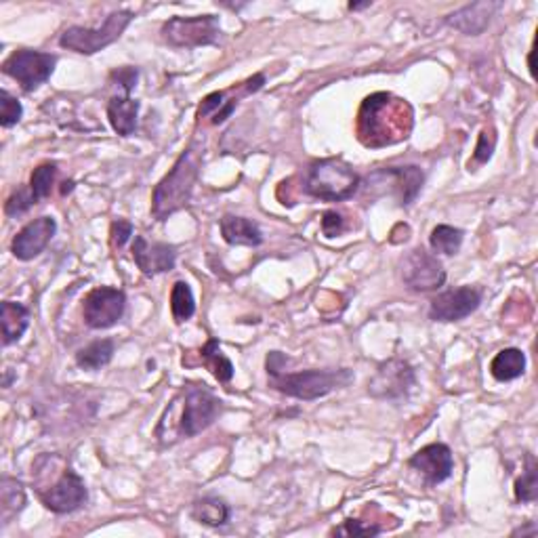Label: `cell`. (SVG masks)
I'll return each mask as SVG.
<instances>
[{"label":"cell","mask_w":538,"mask_h":538,"mask_svg":"<svg viewBox=\"0 0 538 538\" xmlns=\"http://www.w3.org/2000/svg\"><path fill=\"white\" fill-rule=\"evenodd\" d=\"M288 357L280 351H269L265 368H268L271 389L286 393L297 400H320L334 389L347 387L354 381V373L349 368H326V370H303V373H285Z\"/></svg>","instance_id":"obj_2"},{"label":"cell","mask_w":538,"mask_h":538,"mask_svg":"<svg viewBox=\"0 0 538 538\" xmlns=\"http://www.w3.org/2000/svg\"><path fill=\"white\" fill-rule=\"evenodd\" d=\"M219 225H221L223 240L231 246H259L263 242L259 225L246 217L225 215Z\"/></svg>","instance_id":"obj_19"},{"label":"cell","mask_w":538,"mask_h":538,"mask_svg":"<svg viewBox=\"0 0 538 538\" xmlns=\"http://www.w3.org/2000/svg\"><path fill=\"white\" fill-rule=\"evenodd\" d=\"M345 229V219L337 211H326L322 215V231L326 238H334Z\"/></svg>","instance_id":"obj_35"},{"label":"cell","mask_w":538,"mask_h":538,"mask_svg":"<svg viewBox=\"0 0 538 538\" xmlns=\"http://www.w3.org/2000/svg\"><path fill=\"white\" fill-rule=\"evenodd\" d=\"M55 177H57L55 162H44V165H40L38 169H34L30 177V192L34 196V200L40 202L49 198L51 189H53Z\"/></svg>","instance_id":"obj_29"},{"label":"cell","mask_w":538,"mask_h":538,"mask_svg":"<svg viewBox=\"0 0 538 538\" xmlns=\"http://www.w3.org/2000/svg\"><path fill=\"white\" fill-rule=\"evenodd\" d=\"M9 385H11V374H9V370H7V377H4L3 387H9Z\"/></svg>","instance_id":"obj_43"},{"label":"cell","mask_w":538,"mask_h":538,"mask_svg":"<svg viewBox=\"0 0 538 538\" xmlns=\"http://www.w3.org/2000/svg\"><path fill=\"white\" fill-rule=\"evenodd\" d=\"M36 490L43 505L49 509V511L60 513V516L76 511V509L84 505L86 496H89L84 479L74 470H69V467H66V470L61 471V476L57 478L53 484L38 486Z\"/></svg>","instance_id":"obj_9"},{"label":"cell","mask_w":538,"mask_h":538,"mask_svg":"<svg viewBox=\"0 0 538 538\" xmlns=\"http://www.w3.org/2000/svg\"><path fill=\"white\" fill-rule=\"evenodd\" d=\"M137 114H139V101L132 100L131 95L114 97L108 103V118L112 123L114 131L120 137H129L137 129Z\"/></svg>","instance_id":"obj_20"},{"label":"cell","mask_w":538,"mask_h":538,"mask_svg":"<svg viewBox=\"0 0 538 538\" xmlns=\"http://www.w3.org/2000/svg\"><path fill=\"white\" fill-rule=\"evenodd\" d=\"M198 357L202 366L211 370V374L215 377L219 383H229L234 379V364L229 362V357L221 351L217 339H208L206 345L198 351Z\"/></svg>","instance_id":"obj_23"},{"label":"cell","mask_w":538,"mask_h":538,"mask_svg":"<svg viewBox=\"0 0 538 538\" xmlns=\"http://www.w3.org/2000/svg\"><path fill=\"white\" fill-rule=\"evenodd\" d=\"M462 238H465L462 229L453 228V225H438V228L433 229L430 236L431 251L438 254H448V257H453V254L461 251Z\"/></svg>","instance_id":"obj_27"},{"label":"cell","mask_w":538,"mask_h":538,"mask_svg":"<svg viewBox=\"0 0 538 538\" xmlns=\"http://www.w3.org/2000/svg\"><path fill=\"white\" fill-rule=\"evenodd\" d=\"M131 11H114L106 17L103 26L100 28H83V26H72L61 34L60 46L68 51L80 55H92L97 51L106 49L112 43H116L123 36L129 23L132 21Z\"/></svg>","instance_id":"obj_6"},{"label":"cell","mask_w":538,"mask_h":538,"mask_svg":"<svg viewBox=\"0 0 538 538\" xmlns=\"http://www.w3.org/2000/svg\"><path fill=\"white\" fill-rule=\"evenodd\" d=\"M112 80H116L120 86L124 89V95H131L132 86L137 84V78H139V69L137 68H120V69H114L112 76H109Z\"/></svg>","instance_id":"obj_38"},{"label":"cell","mask_w":538,"mask_h":538,"mask_svg":"<svg viewBox=\"0 0 538 538\" xmlns=\"http://www.w3.org/2000/svg\"><path fill=\"white\" fill-rule=\"evenodd\" d=\"M385 526L377 522H362V519H345L339 528H334L333 536H379L385 532Z\"/></svg>","instance_id":"obj_31"},{"label":"cell","mask_w":538,"mask_h":538,"mask_svg":"<svg viewBox=\"0 0 538 538\" xmlns=\"http://www.w3.org/2000/svg\"><path fill=\"white\" fill-rule=\"evenodd\" d=\"M132 236V225L124 219H118V221L112 223V229H109V240H112L114 248H123L129 238Z\"/></svg>","instance_id":"obj_36"},{"label":"cell","mask_w":538,"mask_h":538,"mask_svg":"<svg viewBox=\"0 0 538 538\" xmlns=\"http://www.w3.org/2000/svg\"><path fill=\"white\" fill-rule=\"evenodd\" d=\"M34 205H36V200H34L30 189H17V192L4 202V213H7L9 217H21L26 215Z\"/></svg>","instance_id":"obj_34"},{"label":"cell","mask_w":538,"mask_h":538,"mask_svg":"<svg viewBox=\"0 0 538 538\" xmlns=\"http://www.w3.org/2000/svg\"><path fill=\"white\" fill-rule=\"evenodd\" d=\"M538 499V467L536 461L528 456V467L522 478L516 479V501L518 502H534Z\"/></svg>","instance_id":"obj_30"},{"label":"cell","mask_w":538,"mask_h":538,"mask_svg":"<svg viewBox=\"0 0 538 538\" xmlns=\"http://www.w3.org/2000/svg\"><path fill=\"white\" fill-rule=\"evenodd\" d=\"M114 349H116L114 341H109V339L95 341V343L86 345L84 349L78 351L76 364L83 370H100L106 366V364L112 362Z\"/></svg>","instance_id":"obj_26"},{"label":"cell","mask_w":538,"mask_h":538,"mask_svg":"<svg viewBox=\"0 0 538 538\" xmlns=\"http://www.w3.org/2000/svg\"><path fill=\"white\" fill-rule=\"evenodd\" d=\"M57 231V221L53 217H38L23 228L11 242V253L20 261H32L44 251L46 245L53 240Z\"/></svg>","instance_id":"obj_15"},{"label":"cell","mask_w":538,"mask_h":538,"mask_svg":"<svg viewBox=\"0 0 538 538\" xmlns=\"http://www.w3.org/2000/svg\"><path fill=\"white\" fill-rule=\"evenodd\" d=\"M126 309V294L118 288L100 286L84 297L83 317L86 326L92 331H103V328L114 326Z\"/></svg>","instance_id":"obj_10"},{"label":"cell","mask_w":538,"mask_h":538,"mask_svg":"<svg viewBox=\"0 0 538 538\" xmlns=\"http://www.w3.org/2000/svg\"><path fill=\"white\" fill-rule=\"evenodd\" d=\"M132 259L143 274L154 277L165 271H171L177 263L175 246L165 242H148L143 236H135L132 242Z\"/></svg>","instance_id":"obj_16"},{"label":"cell","mask_w":538,"mask_h":538,"mask_svg":"<svg viewBox=\"0 0 538 538\" xmlns=\"http://www.w3.org/2000/svg\"><path fill=\"white\" fill-rule=\"evenodd\" d=\"M526 370V356L518 347H507V349L499 351L490 362V374L499 381V383H509L516 381L524 374Z\"/></svg>","instance_id":"obj_21"},{"label":"cell","mask_w":538,"mask_h":538,"mask_svg":"<svg viewBox=\"0 0 538 538\" xmlns=\"http://www.w3.org/2000/svg\"><path fill=\"white\" fill-rule=\"evenodd\" d=\"M536 532H538V530H536L534 522H530L528 528H519V530H516V532H513V536H516V534H522V536H524V534H536Z\"/></svg>","instance_id":"obj_39"},{"label":"cell","mask_w":538,"mask_h":538,"mask_svg":"<svg viewBox=\"0 0 538 538\" xmlns=\"http://www.w3.org/2000/svg\"><path fill=\"white\" fill-rule=\"evenodd\" d=\"M408 465L425 478L430 486H438L453 476L454 456L446 444H430L410 456Z\"/></svg>","instance_id":"obj_14"},{"label":"cell","mask_w":538,"mask_h":538,"mask_svg":"<svg viewBox=\"0 0 538 538\" xmlns=\"http://www.w3.org/2000/svg\"><path fill=\"white\" fill-rule=\"evenodd\" d=\"M499 9L501 3H490V0L488 3L486 0L484 3H473L454 11L453 15H448L446 23L450 28H454V30L467 34V36H479L490 26V21H493V17Z\"/></svg>","instance_id":"obj_17"},{"label":"cell","mask_w":538,"mask_h":538,"mask_svg":"<svg viewBox=\"0 0 538 538\" xmlns=\"http://www.w3.org/2000/svg\"><path fill=\"white\" fill-rule=\"evenodd\" d=\"M23 507H26V490H23L21 482L4 476L0 479V519H3V526H7L11 518L17 516Z\"/></svg>","instance_id":"obj_24"},{"label":"cell","mask_w":538,"mask_h":538,"mask_svg":"<svg viewBox=\"0 0 538 538\" xmlns=\"http://www.w3.org/2000/svg\"><path fill=\"white\" fill-rule=\"evenodd\" d=\"M171 311L173 317H175L177 324H183L185 320H189L196 314V301H194V293L189 288L188 282H175L171 291Z\"/></svg>","instance_id":"obj_28"},{"label":"cell","mask_w":538,"mask_h":538,"mask_svg":"<svg viewBox=\"0 0 538 538\" xmlns=\"http://www.w3.org/2000/svg\"><path fill=\"white\" fill-rule=\"evenodd\" d=\"M414 126V109L391 92H373L362 101L356 118V137L364 148L379 149L406 141Z\"/></svg>","instance_id":"obj_1"},{"label":"cell","mask_w":538,"mask_h":538,"mask_svg":"<svg viewBox=\"0 0 538 538\" xmlns=\"http://www.w3.org/2000/svg\"><path fill=\"white\" fill-rule=\"evenodd\" d=\"M225 92L223 91H217V92H211V95H206L205 100H202L200 108H198V118H206L208 114H217L219 109H221L225 106Z\"/></svg>","instance_id":"obj_37"},{"label":"cell","mask_w":538,"mask_h":538,"mask_svg":"<svg viewBox=\"0 0 538 538\" xmlns=\"http://www.w3.org/2000/svg\"><path fill=\"white\" fill-rule=\"evenodd\" d=\"M416 383L414 370L408 362L387 360L381 364L368 383V393L377 400H400L406 397Z\"/></svg>","instance_id":"obj_12"},{"label":"cell","mask_w":538,"mask_h":538,"mask_svg":"<svg viewBox=\"0 0 538 538\" xmlns=\"http://www.w3.org/2000/svg\"><path fill=\"white\" fill-rule=\"evenodd\" d=\"M494 148H496L494 129H484L478 137V146H476V152H473V160H470V169L471 166L486 165V162L493 158Z\"/></svg>","instance_id":"obj_32"},{"label":"cell","mask_w":538,"mask_h":538,"mask_svg":"<svg viewBox=\"0 0 538 538\" xmlns=\"http://www.w3.org/2000/svg\"><path fill=\"white\" fill-rule=\"evenodd\" d=\"M400 268L404 285L413 288V291H436V288L444 286V282H446V269H444V265L438 261V257L427 253L425 248H414V251H410L406 257L402 259Z\"/></svg>","instance_id":"obj_11"},{"label":"cell","mask_w":538,"mask_h":538,"mask_svg":"<svg viewBox=\"0 0 538 538\" xmlns=\"http://www.w3.org/2000/svg\"><path fill=\"white\" fill-rule=\"evenodd\" d=\"M0 311H3V343L11 345L20 341L30 326V309L15 301H3Z\"/></svg>","instance_id":"obj_22"},{"label":"cell","mask_w":538,"mask_h":538,"mask_svg":"<svg viewBox=\"0 0 538 538\" xmlns=\"http://www.w3.org/2000/svg\"><path fill=\"white\" fill-rule=\"evenodd\" d=\"M179 402H181V413H179L175 425L158 436L162 444H169V438L175 442V439L198 436V433L215 423L217 416L223 410V402L211 389H206L205 385L183 387V391L179 393Z\"/></svg>","instance_id":"obj_4"},{"label":"cell","mask_w":538,"mask_h":538,"mask_svg":"<svg viewBox=\"0 0 538 538\" xmlns=\"http://www.w3.org/2000/svg\"><path fill=\"white\" fill-rule=\"evenodd\" d=\"M482 303V291L473 286H461L438 294L431 301L430 317L436 322H459L471 316Z\"/></svg>","instance_id":"obj_13"},{"label":"cell","mask_w":538,"mask_h":538,"mask_svg":"<svg viewBox=\"0 0 538 538\" xmlns=\"http://www.w3.org/2000/svg\"><path fill=\"white\" fill-rule=\"evenodd\" d=\"M192 518L196 522L205 524V526H213V528H219V526H225L229 519V507L225 505V501L215 499V496H205V499H198L192 505Z\"/></svg>","instance_id":"obj_25"},{"label":"cell","mask_w":538,"mask_h":538,"mask_svg":"<svg viewBox=\"0 0 538 538\" xmlns=\"http://www.w3.org/2000/svg\"><path fill=\"white\" fill-rule=\"evenodd\" d=\"M72 185H74L72 181H66V183H63V189H61V194H63V196H66L68 192H72Z\"/></svg>","instance_id":"obj_42"},{"label":"cell","mask_w":538,"mask_h":538,"mask_svg":"<svg viewBox=\"0 0 538 538\" xmlns=\"http://www.w3.org/2000/svg\"><path fill=\"white\" fill-rule=\"evenodd\" d=\"M370 4H373V3H370V0H366V3H351V4H349V9H351V11H360V9L370 7Z\"/></svg>","instance_id":"obj_40"},{"label":"cell","mask_w":538,"mask_h":538,"mask_svg":"<svg viewBox=\"0 0 538 538\" xmlns=\"http://www.w3.org/2000/svg\"><path fill=\"white\" fill-rule=\"evenodd\" d=\"M360 188L357 173L341 158H324L311 162L303 181V192L317 200L343 202Z\"/></svg>","instance_id":"obj_5"},{"label":"cell","mask_w":538,"mask_h":538,"mask_svg":"<svg viewBox=\"0 0 538 538\" xmlns=\"http://www.w3.org/2000/svg\"><path fill=\"white\" fill-rule=\"evenodd\" d=\"M21 114H23L21 103L7 91L0 92V124H3L4 129H9V126L20 123Z\"/></svg>","instance_id":"obj_33"},{"label":"cell","mask_w":538,"mask_h":538,"mask_svg":"<svg viewBox=\"0 0 538 538\" xmlns=\"http://www.w3.org/2000/svg\"><path fill=\"white\" fill-rule=\"evenodd\" d=\"M162 40L177 49H194V46L215 44L221 30L215 15L198 17H173L162 26Z\"/></svg>","instance_id":"obj_7"},{"label":"cell","mask_w":538,"mask_h":538,"mask_svg":"<svg viewBox=\"0 0 538 538\" xmlns=\"http://www.w3.org/2000/svg\"><path fill=\"white\" fill-rule=\"evenodd\" d=\"M202 166V148L192 143L179 156L173 169L166 173L165 179L156 185L152 196V215L158 221L169 219L173 213L181 211L192 200L196 181L200 177Z\"/></svg>","instance_id":"obj_3"},{"label":"cell","mask_w":538,"mask_h":538,"mask_svg":"<svg viewBox=\"0 0 538 538\" xmlns=\"http://www.w3.org/2000/svg\"><path fill=\"white\" fill-rule=\"evenodd\" d=\"M381 173L393 181V189L400 198V206L413 205L425 181L423 171L419 166H389V169H383Z\"/></svg>","instance_id":"obj_18"},{"label":"cell","mask_w":538,"mask_h":538,"mask_svg":"<svg viewBox=\"0 0 538 538\" xmlns=\"http://www.w3.org/2000/svg\"><path fill=\"white\" fill-rule=\"evenodd\" d=\"M57 66V57L43 51L20 49L3 63V72L21 84L26 92H32L51 78Z\"/></svg>","instance_id":"obj_8"},{"label":"cell","mask_w":538,"mask_h":538,"mask_svg":"<svg viewBox=\"0 0 538 538\" xmlns=\"http://www.w3.org/2000/svg\"><path fill=\"white\" fill-rule=\"evenodd\" d=\"M528 68H530V74H532V76H534V74H536V72H534V53H530V55H528Z\"/></svg>","instance_id":"obj_41"}]
</instances>
